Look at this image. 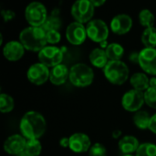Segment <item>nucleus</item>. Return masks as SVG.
Here are the masks:
<instances>
[{
	"instance_id": "obj_6",
	"label": "nucleus",
	"mask_w": 156,
	"mask_h": 156,
	"mask_svg": "<svg viewBox=\"0 0 156 156\" xmlns=\"http://www.w3.org/2000/svg\"><path fill=\"white\" fill-rule=\"evenodd\" d=\"M95 6L90 0H77L71 6V15L77 22L89 23L94 16Z\"/></svg>"
},
{
	"instance_id": "obj_4",
	"label": "nucleus",
	"mask_w": 156,
	"mask_h": 156,
	"mask_svg": "<svg viewBox=\"0 0 156 156\" xmlns=\"http://www.w3.org/2000/svg\"><path fill=\"white\" fill-rule=\"evenodd\" d=\"M69 80L77 87H86L94 80L93 70L85 63H76L69 69Z\"/></svg>"
},
{
	"instance_id": "obj_26",
	"label": "nucleus",
	"mask_w": 156,
	"mask_h": 156,
	"mask_svg": "<svg viewBox=\"0 0 156 156\" xmlns=\"http://www.w3.org/2000/svg\"><path fill=\"white\" fill-rule=\"evenodd\" d=\"M42 151L41 143L38 140H27L25 152L30 156H39Z\"/></svg>"
},
{
	"instance_id": "obj_23",
	"label": "nucleus",
	"mask_w": 156,
	"mask_h": 156,
	"mask_svg": "<svg viewBox=\"0 0 156 156\" xmlns=\"http://www.w3.org/2000/svg\"><path fill=\"white\" fill-rule=\"evenodd\" d=\"M109 61H121L124 54L123 47L119 43H110L105 50Z\"/></svg>"
},
{
	"instance_id": "obj_8",
	"label": "nucleus",
	"mask_w": 156,
	"mask_h": 156,
	"mask_svg": "<svg viewBox=\"0 0 156 156\" xmlns=\"http://www.w3.org/2000/svg\"><path fill=\"white\" fill-rule=\"evenodd\" d=\"M144 103V92L138 91L136 89L127 91L122 98V108L129 112L135 113L139 111Z\"/></svg>"
},
{
	"instance_id": "obj_25",
	"label": "nucleus",
	"mask_w": 156,
	"mask_h": 156,
	"mask_svg": "<svg viewBox=\"0 0 156 156\" xmlns=\"http://www.w3.org/2000/svg\"><path fill=\"white\" fill-rule=\"evenodd\" d=\"M15 108V101L13 97L7 94H0V111L2 113H9Z\"/></svg>"
},
{
	"instance_id": "obj_22",
	"label": "nucleus",
	"mask_w": 156,
	"mask_h": 156,
	"mask_svg": "<svg viewBox=\"0 0 156 156\" xmlns=\"http://www.w3.org/2000/svg\"><path fill=\"white\" fill-rule=\"evenodd\" d=\"M151 117L152 116L145 110H139L133 115V123L140 130L149 129Z\"/></svg>"
},
{
	"instance_id": "obj_33",
	"label": "nucleus",
	"mask_w": 156,
	"mask_h": 156,
	"mask_svg": "<svg viewBox=\"0 0 156 156\" xmlns=\"http://www.w3.org/2000/svg\"><path fill=\"white\" fill-rule=\"evenodd\" d=\"M149 130L153 132L156 134V113L154 114L152 117H151V120H150V125H149Z\"/></svg>"
},
{
	"instance_id": "obj_29",
	"label": "nucleus",
	"mask_w": 156,
	"mask_h": 156,
	"mask_svg": "<svg viewBox=\"0 0 156 156\" xmlns=\"http://www.w3.org/2000/svg\"><path fill=\"white\" fill-rule=\"evenodd\" d=\"M144 100L147 106L156 109V86H150L144 92Z\"/></svg>"
},
{
	"instance_id": "obj_17",
	"label": "nucleus",
	"mask_w": 156,
	"mask_h": 156,
	"mask_svg": "<svg viewBox=\"0 0 156 156\" xmlns=\"http://www.w3.org/2000/svg\"><path fill=\"white\" fill-rule=\"evenodd\" d=\"M69 77V70L64 64H58L53 67L50 71L49 81L55 86L63 85Z\"/></svg>"
},
{
	"instance_id": "obj_24",
	"label": "nucleus",
	"mask_w": 156,
	"mask_h": 156,
	"mask_svg": "<svg viewBox=\"0 0 156 156\" xmlns=\"http://www.w3.org/2000/svg\"><path fill=\"white\" fill-rule=\"evenodd\" d=\"M142 42L145 48L156 47V28H146L142 34Z\"/></svg>"
},
{
	"instance_id": "obj_5",
	"label": "nucleus",
	"mask_w": 156,
	"mask_h": 156,
	"mask_svg": "<svg viewBox=\"0 0 156 156\" xmlns=\"http://www.w3.org/2000/svg\"><path fill=\"white\" fill-rule=\"evenodd\" d=\"M25 17L30 26L41 27L48 17L47 8L40 2H31L25 9Z\"/></svg>"
},
{
	"instance_id": "obj_38",
	"label": "nucleus",
	"mask_w": 156,
	"mask_h": 156,
	"mask_svg": "<svg viewBox=\"0 0 156 156\" xmlns=\"http://www.w3.org/2000/svg\"><path fill=\"white\" fill-rule=\"evenodd\" d=\"M100 44H101V49H103V50H104V49L106 50V48H107V47H108V45H109V44H108V42H107V40H104V41L101 42Z\"/></svg>"
},
{
	"instance_id": "obj_27",
	"label": "nucleus",
	"mask_w": 156,
	"mask_h": 156,
	"mask_svg": "<svg viewBox=\"0 0 156 156\" xmlns=\"http://www.w3.org/2000/svg\"><path fill=\"white\" fill-rule=\"evenodd\" d=\"M139 21L142 26L146 28H152L154 24V15L149 9H143L139 13Z\"/></svg>"
},
{
	"instance_id": "obj_3",
	"label": "nucleus",
	"mask_w": 156,
	"mask_h": 156,
	"mask_svg": "<svg viewBox=\"0 0 156 156\" xmlns=\"http://www.w3.org/2000/svg\"><path fill=\"white\" fill-rule=\"evenodd\" d=\"M106 79L112 85L122 86L129 78V68L122 61H109L103 69Z\"/></svg>"
},
{
	"instance_id": "obj_32",
	"label": "nucleus",
	"mask_w": 156,
	"mask_h": 156,
	"mask_svg": "<svg viewBox=\"0 0 156 156\" xmlns=\"http://www.w3.org/2000/svg\"><path fill=\"white\" fill-rule=\"evenodd\" d=\"M1 15H2L5 22H7V21L12 20L16 17L15 12L12 11V10H10V9H3V10H1Z\"/></svg>"
},
{
	"instance_id": "obj_18",
	"label": "nucleus",
	"mask_w": 156,
	"mask_h": 156,
	"mask_svg": "<svg viewBox=\"0 0 156 156\" xmlns=\"http://www.w3.org/2000/svg\"><path fill=\"white\" fill-rule=\"evenodd\" d=\"M139 146L140 143L138 139L132 135H126L119 142V148L123 154H132L136 153Z\"/></svg>"
},
{
	"instance_id": "obj_15",
	"label": "nucleus",
	"mask_w": 156,
	"mask_h": 156,
	"mask_svg": "<svg viewBox=\"0 0 156 156\" xmlns=\"http://www.w3.org/2000/svg\"><path fill=\"white\" fill-rule=\"evenodd\" d=\"M133 28V19L129 15L119 14L111 21V29L117 35H124Z\"/></svg>"
},
{
	"instance_id": "obj_13",
	"label": "nucleus",
	"mask_w": 156,
	"mask_h": 156,
	"mask_svg": "<svg viewBox=\"0 0 156 156\" xmlns=\"http://www.w3.org/2000/svg\"><path fill=\"white\" fill-rule=\"evenodd\" d=\"M27 139L20 134H14L9 136L4 143V150L6 154L11 155H17L25 151Z\"/></svg>"
},
{
	"instance_id": "obj_31",
	"label": "nucleus",
	"mask_w": 156,
	"mask_h": 156,
	"mask_svg": "<svg viewBox=\"0 0 156 156\" xmlns=\"http://www.w3.org/2000/svg\"><path fill=\"white\" fill-rule=\"evenodd\" d=\"M46 38H47L48 43L57 44L60 41L61 35H60L59 31H58V30H51V31L46 32Z\"/></svg>"
},
{
	"instance_id": "obj_39",
	"label": "nucleus",
	"mask_w": 156,
	"mask_h": 156,
	"mask_svg": "<svg viewBox=\"0 0 156 156\" xmlns=\"http://www.w3.org/2000/svg\"><path fill=\"white\" fill-rule=\"evenodd\" d=\"M150 86H156V78L153 77L150 79Z\"/></svg>"
},
{
	"instance_id": "obj_1",
	"label": "nucleus",
	"mask_w": 156,
	"mask_h": 156,
	"mask_svg": "<svg viewBox=\"0 0 156 156\" xmlns=\"http://www.w3.org/2000/svg\"><path fill=\"white\" fill-rule=\"evenodd\" d=\"M19 129L27 140H38L46 132L47 122L42 114L31 110L25 113L22 117Z\"/></svg>"
},
{
	"instance_id": "obj_21",
	"label": "nucleus",
	"mask_w": 156,
	"mask_h": 156,
	"mask_svg": "<svg viewBox=\"0 0 156 156\" xmlns=\"http://www.w3.org/2000/svg\"><path fill=\"white\" fill-rule=\"evenodd\" d=\"M61 26H62V21H61L60 17H58V14L54 11L53 13H51V15L48 16L46 21L40 28H42V29L45 32H48L51 30L58 31V29L61 28Z\"/></svg>"
},
{
	"instance_id": "obj_16",
	"label": "nucleus",
	"mask_w": 156,
	"mask_h": 156,
	"mask_svg": "<svg viewBox=\"0 0 156 156\" xmlns=\"http://www.w3.org/2000/svg\"><path fill=\"white\" fill-rule=\"evenodd\" d=\"M25 48L20 41H8L3 48V54L5 58L10 62H16L20 60L25 53Z\"/></svg>"
},
{
	"instance_id": "obj_40",
	"label": "nucleus",
	"mask_w": 156,
	"mask_h": 156,
	"mask_svg": "<svg viewBox=\"0 0 156 156\" xmlns=\"http://www.w3.org/2000/svg\"><path fill=\"white\" fill-rule=\"evenodd\" d=\"M16 156H30V155H28V154L24 151V152H22L21 154H17V155H16Z\"/></svg>"
},
{
	"instance_id": "obj_9",
	"label": "nucleus",
	"mask_w": 156,
	"mask_h": 156,
	"mask_svg": "<svg viewBox=\"0 0 156 156\" xmlns=\"http://www.w3.org/2000/svg\"><path fill=\"white\" fill-rule=\"evenodd\" d=\"M63 51L56 46H46L38 52L39 63L48 67H55L61 63L63 60Z\"/></svg>"
},
{
	"instance_id": "obj_11",
	"label": "nucleus",
	"mask_w": 156,
	"mask_h": 156,
	"mask_svg": "<svg viewBox=\"0 0 156 156\" xmlns=\"http://www.w3.org/2000/svg\"><path fill=\"white\" fill-rule=\"evenodd\" d=\"M139 65L145 74L156 75V48H144L140 51Z\"/></svg>"
},
{
	"instance_id": "obj_34",
	"label": "nucleus",
	"mask_w": 156,
	"mask_h": 156,
	"mask_svg": "<svg viewBox=\"0 0 156 156\" xmlns=\"http://www.w3.org/2000/svg\"><path fill=\"white\" fill-rule=\"evenodd\" d=\"M139 54H140V52H136V51L132 52L129 56L130 61L134 63H139Z\"/></svg>"
},
{
	"instance_id": "obj_14",
	"label": "nucleus",
	"mask_w": 156,
	"mask_h": 156,
	"mask_svg": "<svg viewBox=\"0 0 156 156\" xmlns=\"http://www.w3.org/2000/svg\"><path fill=\"white\" fill-rule=\"evenodd\" d=\"M69 138V149L77 154L86 153L91 147V142L90 137L82 132H76Z\"/></svg>"
},
{
	"instance_id": "obj_28",
	"label": "nucleus",
	"mask_w": 156,
	"mask_h": 156,
	"mask_svg": "<svg viewBox=\"0 0 156 156\" xmlns=\"http://www.w3.org/2000/svg\"><path fill=\"white\" fill-rule=\"evenodd\" d=\"M135 156H156V144L151 143L140 144Z\"/></svg>"
},
{
	"instance_id": "obj_19",
	"label": "nucleus",
	"mask_w": 156,
	"mask_h": 156,
	"mask_svg": "<svg viewBox=\"0 0 156 156\" xmlns=\"http://www.w3.org/2000/svg\"><path fill=\"white\" fill-rule=\"evenodd\" d=\"M90 63L96 67V68H103L107 65V63H109V59L108 56L106 54L105 50L101 49V48H95L91 51V52L90 53Z\"/></svg>"
},
{
	"instance_id": "obj_2",
	"label": "nucleus",
	"mask_w": 156,
	"mask_h": 156,
	"mask_svg": "<svg viewBox=\"0 0 156 156\" xmlns=\"http://www.w3.org/2000/svg\"><path fill=\"white\" fill-rule=\"evenodd\" d=\"M19 41L24 48L31 51H40L48 44L46 32L40 27H27L19 34Z\"/></svg>"
},
{
	"instance_id": "obj_20",
	"label": "nucleus",
	"mask_w": 156,
	"mask_h": 156,
	"mask_svg": "<svg viewBox=\"0 0 156 156\" xmlns=\"http://www.w3.org/2000/svg\"><path fill=\"white\" fill-rule=\"evenodd\" d=\"M130 83L133 89L145 92L150 87V79L145 73H135L130 78Z\"/></svg>"
},
{
	"instance_id": "obj_35",
	"label": "nucleus",
	"mask_w": 156,
	"mask_h": 156,
	"mask_svg": "<svg viewBox=\"0 0 156 156\" xmlns=\"http://www.w3.org/2000/svg\"><path fill=\"white\" fill-rule=\"evenodd\" d=\"M59 145L63 148H67L69 147V138L64 137L59 141Z\"/></svg>"
},
{
	"instance_id": "obj_10",
	"label": "nucleus",
	"mask_w": 156,
	"mask_h": 156,
	"mask_svg": "<svg viewBox=\"0 0 156 156\" xmlns=\"http://www.w3.org/2000/svg\"><path fill=\"white\" fill-rule=\"evenodd\" d=\"M50 71L48 66L41 63H36L32 64L27 72V77L28 81L36 86H41L45 84L48 80H49Z\"/></svg>"
},
{
	"instance_id": "obj_41",
	"label": "nucleus",
	"mask_w": 156,
	"mask_h": 156,
	"mask_svg": "<svg viewBox=\"0 0 156 156\" xmlns=\"http://www.w3.org/2000/svg\"><path fill=\"white\" fill-rule=\"evenodd\" d=\"M122 156H135V155H132V154H123Z\"/></svg>"
},
{
	"instance_id": "obj_7",
	"label": "nucleus",
	"mask_w": 156,
	"mask_h": 156,
	"mask_svg": "<svg viewBox=\"0 0 156 156\" xmlns=\"http://www.w3.org/2000/svg\"><path fill=\"white\" fill-rule=\"evenodd\" d=\"M87 35L94 42L101 43L107 40L109 37V27L101 19H92L90 20L87 27Z\"/></svg>"
},
{
	"instance_id": "obj_36",
	"label": "nucleus",
	"mask_w": 156,
	"mask_h": 156,
	"mask_svg": "<svg viewBox=\"0 0 156 156\" xmlns=\"http://www.w3.org/2000/svg\"><path fill=\"white\" fill-rule=\"evenodd\" d=\"M92 5L95 6V7H100L101 6H103L106 2V0H90Z\"/></svg>"
},
{
	"instance_id": "obj_37",
	"label": "nucleus",
	"mask_w": 156,
	"mask_h": 156,
	"mask_svg": "<svg viewBox=\"0 0 156 156\" xmlns=\"http://www.w3.org/2000/svg\"><path fill=\"white\" fill-rule=\"evenodd\" d=\"M121 135H122V131H119V130H117V131H113V133H112V137H113L114 139H117V138H119Z\"/></svg>"
},
{
	"instance_id": "obj_30",
	"label": "nucleus",
	"mask_w": 156,
	"mask_h": 156,
	"mask_svg": "<svg viewBox=\"0 0 156 156\" xmlns=\"http://www.w3.org/2000/svg\"><path fill=\"white\" fill-rule=\"evenodd\" d=\"M89 156H107V150L103 144L96 143L89 150Z\"/></svg>"
},
{
	"instance_id": "obj_12",
	"label": "nucleus",
	"mask_w": 156,
	"mask_h": 156,
	"mask_svg": "<svg viewBox=\"0 0 156 156\" xmlns=\"http://www.w3.org/2000/svg\"><path fill=\"white\" fill-rule=\"evenodd\" d=\"M87 37L86 27L81 23L74 21L67 27L66 38L70 44L80 45L86 40Z\"/></svg>"
}]
</instances>
